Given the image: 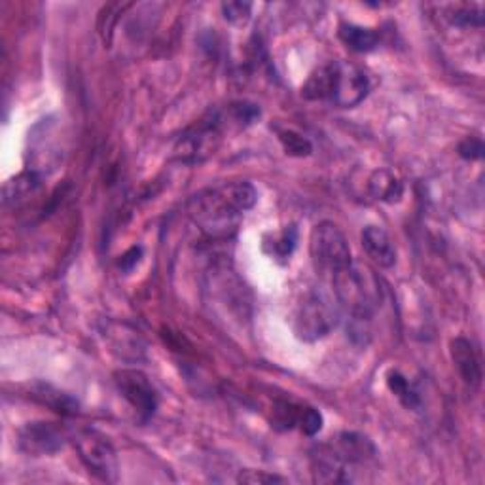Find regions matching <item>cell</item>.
I'll list each match as a JSON object with an SVG mask.
<instances>
[{
    "instance_id": "7a4b0ae2",
    "label": "cell",
    "mask_w": 485,
    "mask_h": 485,
    "mask_svg": "<svg viewBox=\"0 0 485 485\" xmlns=\"http://www.w3.org/2000/svg\"><path fill=\"white\" fill-rule=\"evenodd\" d=\"M334 290L339 307L354 321H370L381 307L383 287L374 269L353 260L346 269L328 282Z\"/></svg>"
},
{
    "instance_id": "8fae6325",
    "label": "cell",
    "mask_w": 485,
    "mask_h": 485,
    "mask_svg": "<svg viewBox=\"0 0 485 485\" xmlns=\"http://www.w3.org/2000/svg\"><path fill=\"white\" fill-rule=\"evenodd\" d=\"M451 351V361L457 368V372L465 385H468L470 389H478L481 385V361L480 354L474 347V344L466 338H455L449 346Z\"/></svg>"
},
{
    "instance_id": "8992f818",
    "label": "cell",
    "mask_w": 485,
    "mask_h": 485,
    "mask_svg": "<svg viewBox=\"0 0 485 485\" xmlns=\"http://www.w3.org/2000/svg\"><path fill=\"white\" fill-rule=\"evenodd\" d=\"M226 122L227 116H222L220 112H212L211 116L197 122V125H194L192 130L182 135L177 147L179 158L182 162L195 163L203 162L211 154H215V150L220 147V142L224 139L222 133Z\"/></svg>"
},
{
    "instance_id": "30bf717a",
    "label": "cell",
    "mask_w": 485,
    "mask_h": 485,
    "mask_svg": "<svg viewBox=\"0 0 485 485\" xmlns=\"http://www.w3.org/2000/svg\"><path fill=\"white\" fill-rule=\"evenodd\" d=\"M311 474L317 483H349L353 481L351 466L339 457L332 444L317 448L311 453Z\"/></svg>"
},
{
    "instance_id": "6da1fadb",
    "label": "cell",
    "mask_w": 485,
    "mask_h": 485,
    "mask_svg": "<svg viewBox=\"0 0 485 485\" xmlns=\"http://www.w3.org/2000/svg\"><path fill=\"white\" fill-rule=\"evenodd\" d=\"M258 192L250 182H230L192 197L190 219L211 239L232 237L242 215L256 205Z\"/></svg>"
},
{
    "instance_id": "e0dca14e",
    "label": "cell",
    "mask_w": 485,
    "mask_h": 485,
    "mask_svg": "<svg viewBox=\"0 0 485 485\" xmlns=\"http://www.w3.org/2000/svg\"><path fill=\"white\" fill-rule=\"evenodd\" d=\"M339 40L356 53H368L374 52L379 46V35L378 31L362 25L344 23L339 27Z\"/></svg>"
},
{
    "instance_id": "d6986e66",
    "label": "cell",
    "mask_w": 485,
    "mask_h": 485,
    "mask_svg": "<svg viewBox=\"0 0 485 485\" xmlns=\"http://www.w3.org/2000/svg\"><path fill=\"white\" fill-rule=\"evenodd\" d=\"M387 385L391 393L402 402L404 408L408 409H419L421 408V398L419 393L413 389V385L404 378L401 372H391L387 376Z\"/></svg>"
},
{
    "instance_id": "3957f363",
    "label": "cell",
    "mask_w": 485,
    "mask_h": 485,
    "mask_svg": "<svg viewBox=\"0 0 485 485\" xmlns=\"http://www.w3.org/2000/svg\"><path fill=\"white\" fill-rule=\"evenodd\" d=\"M309 254L317 275L326 282H330L353 262L347 237L334 222H321L313 227Z\"/></svg>"
},
{
    "instance_id": "ac0fdd59",
    "label": "cell",
    "mask_w": 485,
    "mask_h": 485,
    "mask_svg": "<svg viewBox=\"0 0 485 485\" xmlns=\"http://www.w3.org/2000/svg\"><path fill=\"white\" fill-rule=\"evenodd\" d=\"M35 398L50 409L61 413V416H75V413H78V402L75 398L50 387V385H38L35 389Z\"/></svg>"
},
{
    "instance_id": "9a60e30c",
    "label": "cell",
    "mask_w": 485,
    "mask_h": 485,
    "mask_svg": "<svg viewBox=\"0 0 485 485\" xmlns=\"http://www.w3.org/2000/svg\"><path fill=\"white\" fill-rule=\"evenodd\" d=\"M334 82V61L313 70L302 85V97L307 101H330Z\"/></svg>"
},
{
    "instance_id": "ffe728a7",
    "label": "cell",
    "mask_w": 485,
    "mask_h": 485,
    "mask_svg": "<svg viewBox=\"0 0 485 485\" xmlns=\"http://www.w3.org/2000/svg\"><path fill=\"white\" fill-rule=\"evenodd\" d=\"M299 413H302V406L279 401L274 404V409H271V426L277 431L298 429Z\"/></svg>"
},
{
    "instance_id": "5bb4252c",
    "label": "cell",
    "mask_w": 485,
    "mask_h": 485,
    "mask_svg": "<svg viewBox=\"0 0 485 485\" xmlns=\"http://www.w3.org/2000/svg\"><path fill=\"white\" fill-rule=\"evenodd\" d=\"M42 190V177L38 171L27 169L23 173L10 179L4 184V205L6 207H21Z\"/></svg>"
},
{
    "instance_id": "cb8c5ba5",
    "label": "cell",
    "mask_w": 485,
    "mask_h": 485,
    "mask_svg": "<svg viewBox=\"0 0 485 485\" xmlns=\"http://www.w3.org/2000/svg\"><path fill=\"white\" fill-rule=\"evenodd\" d=\"M222 16L227 23L235 27H242L250 21L252 4L242 3V0H232V3H222Z\"/></svg>"
},
{
    "instance_id": "277c9868",
    "label": "cell",
    "mask_w": 485,
    "mask_h": 485,
    "mask_svg": "<svg viewBox=\"0 0 485 485\" xmlns=\"http://www.w3.org/2000/svg\"><path fill=\"white\" fill-rule=\"evenodd\" d=\"M338 326V309L330 298L321 290H309L304 294L302 304H298L294 313V332L304 341H317L326 338Z\"/></svg>"
},
{
    "instance_id": "4fadbf2b",
    "label": "cell",
    "mask_w": 485,
    "mask_h": 485,
    "mask_svg": "<svg viewBox=\"0 0 485 485\" xmlns=\"http://www.w3.org/2000/svg\"><path fill=\"white\" fill-rule=\"evenodd\" d=\"M332 448L349 466L364 465L376 457L374 441L361 433H341L338 434Z\"/></svg>"
},
{
    "instance_id": "7402d4cb",
    "label": "cell",
    "mask_w": 485,
    "mask_h": 485,
    "mask_svg": "<svg viewBox=\"0 0 485 485\" xmlns=\"http://www.w3.org/2000/svg\"><path fill=\"white\" fill-rule=\"evenodd\" d=\"M448 21L455 27H481L483 25V10L478 4H459L451 6L448 13Z\"/></svg>"
},
{
    "instance_id": "44dd1931",
    "label": "cell",
    "mask_w": 485,
    "mask_h": 485,
    "mask_svg": "<svg viewBox=\"0 0 485 485\" xmlns=\"http://www.w3.org/2000/svg\"><path fill=\"white\" fill-rule=\"evenodd\" d=\"M296 241H298V230L294 226H287L281 234L274 235V239H271L269 242L271 250L267 252L274 256L275 260L287 262L296 249Z\"/></svg>"
},
{
    "instance_id": "ba28073f",
    "label": "cell",
    "mask_w": 485,
    "mask_h": 485,
    "mask_svg": "<svg viewBox=\"0 0 485 485\" xmlns=\"http://www.w3.org/2000/svg\"><path fill=\"white\" fill-rule=\"evenodd\" d=\"M65 433L60 425L50 421L25 423L18 431V449L28 457H44L61 451L65 446Z\"/></svg>"
},
{
    "instance_id": "d4e9b609",
    "label": "cell",
    "mask_w": 485,
    "mask_h": 485,
    "mask_svg": "<svg viewBox=\"0 0 485 485\" xmlns=\"http://www.w3.org/2000/svg\"><path fill=\"white\" fill-rule=\"evenodd\" d=\"M298 429L302 431L306 436H315L322 429V416L321 411L311 408V406H302V413H299V423Z\"/></svg>"
},
{
    "instance_id": "83f0119b",
    "label": "cell",
    "mask_w": 485,
    "mask_h": 485,
    "mask_svg": "<svg viewBox=\"0 0 485 485\" xmlns=\"http://www.w3.org/2000/svg\"><path fill=\"white\" fill-rule=\"evenodd\" d=\"M140 254H142V249L140 247H133V249H130V250H127L123 256H120V267L123 269V271H131L135 266H137V262H139V258H140Z\"/></svg>"
},
{
    "instance_id": "52a82bcc",
    "label": "cell",
    "mask_w": 485,
    "mask_h": 485,
    "mask_svg": "<svg viewBox=\"0 0 485 485\" xmlns=\"http://www.w3.org/2000/svg\"><path fill=\"white\" fill-rule=\"evenodd\" d=\"M114 385L142 419L154 417L160 398L145 372L135 368H122L118 372H114Z\"/></svg>"
},
{
    "instance_id": "5b68a950",
    "label": "cell",
    "mask_w": 485,
    "mask_h": 485,
    "mask_svg": "<svg viewBox=\"0 0 485 485\" xmlns=\"http://www.w3.org/2000/svg\"><path fill=\"white\" fill-rule=\"evenodd\" d=\"M73 446L80 461L90 473L101 481L118 480V455L116 449L101 433L83 429L73 436Z\"/></svg>"
},
{
    "instance_id": "7c38bea8",
    "label": "cell",
    "mask_w": 485,
    "mask_h": 485,
    "mask_svg": "<svg viewBox=\"0 0 485 485\" xmlns=\"http://www.w3.org/2000/svg\"><path fill=\"white\" fill-rule=\"evenodd\" d=\"M362 249L366 256L381 269H391L396 264V249L389 234L379 226H366L362 230Z\"/></svg>"
},
{
    "instance_id": "4316f807",
    "label": "cell",
    "mask_w": 485,
    "mask_h": 485,
    "mask_svg": "<svg viewBox=\"0 0 485 485\" xmlns=\"http://www.w3.org/2000/svg\"><path fill=\"white\" fill-rule=\"evenodd\" d=\"M459 155L465 160H481L483 158V142L478 137H466L459 145Z\"/></svg>"
},
{
    "instance_id": "603a6c76",
    "label": "cell",
    "mask_w": 485,
    "mask_h": 485,
    "mask_svg": "<svg viewBox=\"0 0 485 485\" xmlns=\"http://www.w3.org/2000/svg\"><path fill=\"white\" fill-rule=\"evenodd\" d=\"M279 142L282 150L287 152L292 158H307V155L313 154V145L311 140L304 135H299L298 131L292 130H284L279 133Z\"/></svg>"
},
{
    "instance_id": "484cf974",
    "label": "cell",
    "mask_w": 485,
    "mask_h": 485,
    "mask_svg": "<svg viewBox=\"0 0 485 485\" xmlns=\"http://www.w3.org/2000/svg\"><path fill=\"white\" fill-rule=\"evenodd\" d=\"M239 483H249V485H274V483H289L287 478L279 474L266 473V470H241L237 476Z\"/></svg>"
},
{
    "instance_id": "2e32d148",
    "label": "cell",
    "mask_w": 485,
    "mask_h": 485,
    "mask_svg": "<svg viewBox=\"0 0 485 485\" xmlns=\"http://www.w3.org/2000/svg\"><path fill=\"white\" fill-rule=\"evenodd\" d=\"M368 188L370 194L374 195V199H379V202L385 203L401 202L404 195V184L387 169H378L376 173L370 177Z\"/></svg>"
},
{
    "instance_id": "9c48e42d",
    "label": "cell",
    "mask_w": 485,
    "mask_h": 485,
    "mask_svg": "<svg viewBox=\"0 0 485 485\" xmlns=\"http://www.w3.org/2000/svg\"><path fill=\"white\" fill-rule=\"evenodd\" d=\"M370 91V80L361 67L349 61H334L330 101L341 108L361 105Z\"/></svg>"
}]
</instances>
